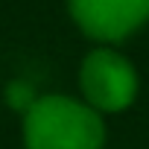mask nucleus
Masks as SVG:
<instances>
[{
    "instance_id": "obj_1",
    "label": "nucleus",
    "mask_w": 149,
    "mask_h": 149,
    "mask_svg": "<svg viewBox=\"0 0 149 149\" xmlns=\"http://www.w3.org/2000/svg\"><path fill=\"white\" fill-rule=\"evenodd\" d=\"M26 149H102L105 126L94 105L70 97H38L24 117Z\"/></svg>"
},
{
    "instance_id": "obj_2",
    "label": "nucleus",
    "mask_w": 149,
    "mask_h": 149,
    "mask_svg": "<svg viewBox=\"0 0 149 149\" xmlns=\"http://www.w3.org/2000/svg\"><path fill=\"white\" fill-rule=\"evenodd\" d=\"M79 82L97 111H123L137 97V73L114 50H94L82 61Z\"/></svg>"
},
{
    "instance_id": "obj_3",
    "label": "nucleus",
    "mask_w": 149,
    "mask_h": 149,
    "mask_svg": "<svg viewBox=\"0 0 149 149\" xmlns=\"http://www.w3.org/2000/svg\"><path fill=\"white\" fill-rule=\"evenodd\" d=\"M76 26L102 44L129 38L149 21V0H67Z\"/></svg>"
},
{
    "instance_id": "obj_4",
    "label": "nucleus",
    "mask_w": 149,
    "mask_h": 149,
    "mask_svg": "<svg viewBox=\"0 0 149 149\" xmlns=\"http://www.w3.org/2000/svg\"><path fill=\"white\" fill-rule=\"evenodd\" d=\"M6 100H9V105H12V108L26 111L38 97H32V88H29V85H24V82H12V85L6 88Z\"/></svg>"
}]
</instances>
